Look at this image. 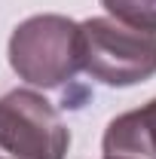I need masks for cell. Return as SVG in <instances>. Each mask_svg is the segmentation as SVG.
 Returning a JSON list of instances; mask_svg holds the SVG:
<instances>
[{
	"label": "cell",
	"instance_id": "1",
	"mask_svg": "<svg viewBox=\"0 0 156 159\" xmlns=\"http://www.w3.org/2000/svg\"><path fill=\"white\" fill-rule=\"evenodd\" d=\"M80 70L104 86H138L156 74V31L110 16L80 21Z\"/></svg>",
	"mask_w": 156,
	"mask_h": 159
},
{
	"label": "cell",
	"instance_id": "2",
	"mask_svg": "<svg viewBox=\"0 0 156 159\" xmlns=\"http://www.w3.org/2000/svg\"><path fill=\"white\" fill-rule=\"evenodd\" d=\"M9 64L19 80L55 89L80 70V21L67 16H31L9 37Z\"/></svg>",
	"mask_w": 156,
	"mask_h": 159
},
{
	"label": "cell",
	"instance_id": "3",
	"mask_svg": "<svg viewBox=\"0 0 156 159\" xmlns=\"http://www.w3.org/2000/svg\"><path fill=\"white\" fill-rule=\"evenodd\" d=\"M67 147V125L40 92L12 89L0 98V150L12 159H64Z\"/></svg>",
	"mask_w": 156,
	"mask_h": 159
},
{
	"label": "cell",
	"instance_id": "4",
	"mask_svg": "<svg viewBox=\"0 0 156 159\" xmlns=\"http://www.w3.org/2000/svg\"><path fill=\"white\" fill-rule=\"evenodd\" d=\"M101 147L107 159H156V98L110 119Z\"/></svg>",
	"mask_w": 156,
	"mask_h": 159
},
{
	"label": "cell",
	"instance_id": "5",
	"mask_svg": "<svg viewBox=\"0 0 156 159\" xmlns=\"http://www.w3.org/2000/svg\"><path fill=\"white\" fill-rule=\"evenodd\" d=\"M101 6L122 25L156 31V0H101Z\"/></svg>",
	"mask_w": 156,
	"mask_h": 159
},
{
	"label": "cell",
	"instance_id": "6",
	"mask_svg": "<svg viewBox=\"0 0 156 159\" xmlns=\"http://www.w3.org/2000/svg\"><path fill=\"white\" fill-rule=\"evenodd\" d=\"M104 159H107V156H104Z\"/></svg>",
	"mask_w": 156,
	"mask_h": 159
}]
</instances>
